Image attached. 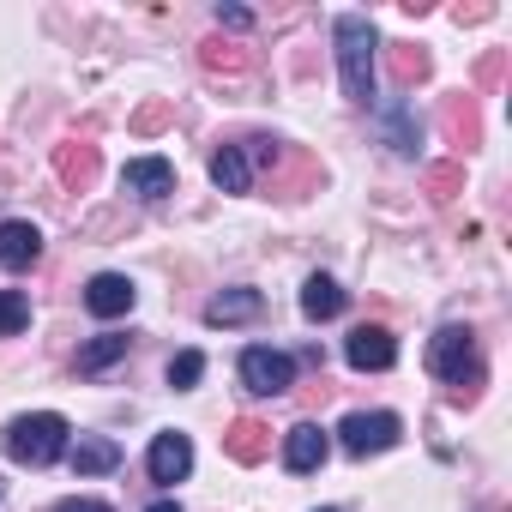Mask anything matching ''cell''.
Wrapping results in <instances>:
<instances>
[{"label":"cell","instance_id":"obj_1","mask_svg":"<svg viewBox=\"0 0 512 512\" xmlns=\"http://www.w3.org/2000/svg\"><path fill=\"white\" fill-rule=\"evenodd\" d=\"M428 368L446 380L452 404H476L482 398V356H476V332L470 326H446L428 350Z\"/></svg>","mask_w":512,"mask_h":512},{"label":"cell","instance_id":"obj_2","mask_svg":"<svg viewBox=\"0 0 512 512\" xmlns=\"http://www.w3.org/2000/svg\"><path fill=\"white\" fill-rule=\"evenodd\" d=\"M332 37H338V73H344V97H350V103H374V49H380L374 25H368L362 13H344V19L332 25Z\"/></svg>","mask_w":512,"mask_h":512},{"label":"cell","instance_id":"obj_3","mask_svg":"<svg viewBox=\"0 0 512 512\" xmlns=\"http://www.w3.org/2000/svg\"><path fill=\"white\" fill-rule=\"evenodd\" d=\"M0 452H7L13 464H31V470H43V464H55V458L67 452V422H61L55 410L19 416V422H7V434H0Z\"/></svg>","mask_w":512,"mask_h":512},{"label":"cell","instance_id":"obj_4","mask_svg":"<svg viewBox=\"0 0 512 512\" xmlns=\"http://www.w3.org/2000/svg\"><path fill=\"white\" fill-rule=\"evenodd\" d=\"M398 434H404V422H398L392 410H356V416H344V428H338L344 452H356V458L398 446Z\"/></svg>","mask_w":512,"mask_h":512},{"label":"cell","instance_id":"obj_5","mask_svg":"<svg viewBox=\"0 0 512 512\" xmlns=\"http://www.w3.org/2000/svg\"><path fill=\"white\" fill-rule=\"evenodd\" d=\"M241 380H247V392H260V398H278V392H290V386H296V362H290L284 350H266V344H253V350L241 356Z\"/></svg>","mask_w":512,"mask_h":512},{"label":"cell","instance_id":"obj_6","mask_svg":"<svg viewBox=\"0 0 512 512\" xmlns=\"http://www.w3.org/2000/svg\"><path fill=\"white\" fill-rule=\"evenodd\" d=\"M344 356H350V368H362V374H386V368L398 362V338H392L386 326H356L350 344H344Z\"/></svg>","mask_w":512,"mask_h":512},{"label":"cell","instance_id":"obj_7","mask_svg":"<svg viewBox=\"0 0 512 512\" xmlns=\"http://www.w3.org/2000/svg\"><path fill=\"white\" fill-rule=\"evenodd\" d=\"M133 302H139V290H133L121 272H97V278L85 284V308H91L97 320H121V314H133Z\"/></svg>","mask_w":512,"mask_h":512},{"label":"cell","instance_id":"obj_8","mask_svg":"<svg viewBox=\"0 0 512 512\" xmlns=\"http://www.w3.org/2000/svg\"><path fill=\"white\" fill-rule=\"evenodd\" d=\"M37 260H43V235H37V223H25V217L0 223V266H7V272H31Z\"/></svg>","mask_w":512,"mask_h":512},{"label":"cell","instance_id":"obj_9","mask_svg":"<svg viewBox=\"0 0 512 512\" xmlns=\"http://www.w3.org/2000/svg\"><path fill=\"white\" fill-rule=\"evenodd\" d=\"M223 452H229L235 464H260V458H272V428H266L260 416H235V422L223 428Z\"/></svg>","mask_w":512,"mask_h":512},{"label":"cell","instance_id":"obj_10","mask_svg":"<svg viewBox=\"0 0 512 512\" xmlns=\"http://www.w3.org/2000/svg\"><path fill=\"white\" fill-rule=\"evenodd\" d=\"M326 452H332V440H326V428H320V422H296V428L284 434V464H290L296 476L320 470V464H326Z\"/></svg>","mask_w":512,"mask_h":512},{"label":"cell","instance_id":"obj_11","mask_svg":"<svg viewBox=\"0 0 512 512\" xmlns=\"http://www.w3.org/2000/svg\"><path fill=\"white\" fill-rule=\"evenodd\" d=\"M440 127H446V139L458 145V151H476L482 145V109H476V97H446L440 103Z\"/></svg>","mask_w":512,"mask_h":512},{"label":"cell","instance_id":"obj_12","mask_svg":"<svg viewBox=\"0 0 512 512\" xmlns=\"http://www.w3.org/2000/svg\"><path fill=\"white\" fill-rule=\"evenodd\" d=\"M145 464H151V482H181L193 470V440L187 434H157Z\"/></svg>","mask_w":512,"mask_h":512},{"label":"cell","instance_id":"obj_13","mask_svg":"<svg viewBox=\"0 0 512 512\" xmlns=\"http://www.w3.org/2000/svg\"><path fill=\"white\" fill-rule=\"evenodd\" d=\"M55 175H61V187L85 193V187L97 181V145H85V139H67V145H55Z\"/></svg>","mask_w":512,"mask_h":512},{"label":"cell","instance_id":"obj_14","mask_svg":"<svg viewBox=\"0 0 512 512\" xmlns=\"http://www.w3.org/2000/svg\"><path fill=\"white\" fill-rule=\"evenodd\" d=\"M121 181H127L139 199H169V193H175V169H169L163 157H133Z\"/></svg>","mask_w":512,"mask_h":512},{"label":"cell","instance_id":"obj_15","mask_svg":"<svg viewBox=\"0 0 512 512\" xmlns=\"http://www.w3.org/2000/svg\"><path fill=\"white\" fill-rule=\"evenodd\" d=\"M211 181H217L223 193H247V187H253L247 151H241V145H217V151H211Z\"/></svg>","mask_w":512,"mask_h":512},{"label":"cell","instance_id":"obj_16","mask_svg":"<svg viewBox=\"0 0 512 512\" xmlns=\"http://www.w3.org/2000/svg\"><path fill=\"white\" fill-rule=\"evenodd\" d=\"M302 314H308V320H338V314H344V290H338L326 272H314V278L302 284Z\"/></svg>","mask_w":512,"mask_h":512},{"label":"cell","instance_id":"obj_17","mask_svg":"<svg viewBox=\"0 0 512 512\" xmlns=\"http://www.w3.org/2000/svg\"><path fill=\"white\" fill-rule=\"evenodd\" d=\"M253 314H260V290H223V296H211V308H205L211 326H241V320H253Z\"/></svg>","mask_w":512,"mask_h":512},{"label":"cell","instance_id":"obj_18","mask_svg":"<svg viewBox=\"0 0 512 512\" xmlns=\"http://www.w3.org/2000/svg\"><path fill=\"white\" fill-rule=\"evenodd\" d=\"M67 458H73L79 476H109V470L121 464V446H115V440H79Z\"/></svg>","mask_w":512,"mask_h":512},{"label":"cell","instance_id":"obj_19","mask_svg":"<svg viewBox=\"0 0 512 512\" xmlns=\"http://www.w3.org/2000/svg\"><path fill=\"white\" fill-rule=\"evenodd\" d=\"M386 61H392V79H398V85H422V79H428V67H434V61H428V49H416V43H392V49H386Z\"/></svg>","mask_w":512,"mask_h":512},{"label":"cell","instance_id":"obj_20","mask_svg":"<svg viewBox=\"0 0 512 512\" xmlns=\"http://www.w3.org/2000/svg\"><path fill=\"white\" fill-rule=\"evenodd\" d=\"M127 356V338H115V332H103V338H91L85 350H79V374H103L109 362H121Z\"/></svg>","mask_w":512,"mask_h":512},{"label":"cell","instance_id":"obj_21","mask_svg":"<svg viewBox=\"0 0 512 512\" xmlns=\"http://www.w3.org/2000/svg\"><path fill=\"white\" fill-rule=\"evenodd\" d=\"M199 67H205V73H241V67H247V49L211 37V43H199Z\"/></svg>","mask_w":512,"mask_h":512},{"label":"cell","instance_id":"obj_22","mask_svg":"<svg viewBox=\"0 0 512 512\" xmlns=\"http://www.w3.org/2000/svg\"><path fill=\"white\" fill-rule=\"evenodd\" d=\"M31 326V302L19 296V290H0V338H13V332H25Z\"/></svg>","mask_w":512,"mask_h":512},{"label":"cell","instance_id":"obj_23","mask_svg":"<svg viewBox=\"0 0 512 512\" xmlns=\"http://www.w3.org/2000/svg\"><path fill=\"white\" fill-rule=\"evenodd\" d=\"M422 181H428V193L446 205V199H458V187H464V169H458V163H434Z\"/></svg>","mask_w":512,"mask_h":512},{"label":"cell","instance_id":"obj_24","mask_svg":"<svg viewBox=\"0 0 512 512\" xmlns=\"http://www.w3.org/2000/svg\"><path fill=\"white\" fill-rule=\"evenodd\" d=\"M199 374H205V356H199V350H181V356L169 362V386H175V392L199 386Z\"/></svg>","mask_w":512,"mask_h":512},{"label":"cell","instance_id":"obj_25","mask_svg":"<svg viewBox=\"0 0 512 512\" xmlns=\"http://www.w3.org/2000/svg\"><path fill=\"white\" fill-rule=\"evenodd\" d=\"M169 115H175V103H145V109L133 115V133H157Z\"/></svg>","mask_w":512,"mask_h":512},{"label":"cell","instance_id":"obj_26","mask_svg":"<svg viewBox=\"0 0 512 512\" xmlns=\"http://www.w3.org/2000/svg\"><path fill=\"white\" fill-rule=\"evenodd\" d=\"M392 145H398L404 157L416 151V133H410V109H392Z\"/></svg>","mask_w":512,"mask_h":512},{"label":"cell","instance_id":"obj_27","mask_svg":"<svg viewBox=\"0 0 512 512\" xmlns=\"http://www.w3.org/2000/svg\"><path fill=\"white\" fill-rule=\"evenodd\" d=\"M217 25H229V31H247V13H241V7H217Z\"/></svg>","mask_w":512,"mask_h":512},{"label":"cell","instance_id":"obj_28","mask_svg":"<svg viewBox=\"0 0 512 512\" xmlns=\"http://www.w3.org/2000/svg\"><path fill=\"white\" fill-rule=\"evenodd\" d=\"M55 512H115V506H103V500H61Z\"/></svg>","mask_w":512,"mask_h":512},{"label":"cell","instance_id":"obj_29","mask_svg":"<svg viewBox=\"0 0 512 512\" xmlns=\"http://www.w3.org/2000/svg\"><path fill=\"white\" fill-rule=\"evenodd\" d=\"M500 67H506V61H500V55H488V61L476 67V79H482V85H494V79H500Z\"/></svg>","mask_w":512,"mask_h":512},{"label":"cell","instance_id":"obj_30","mask_svg":"<svg viewBox=\"0 0 512 512\" xmlns=\"http://www.w3.org/2000/svg\"><path fill=\"white\" fill-rule=\"evenodd\" d=\"M151 512H181V506H175V500H157V506H151Z\"/></svg>","mask_w":512,"mask_h":512},{"label":"cell","instance_id":"obj_31","mask_svg":"<svg viewBox=\"0 0 512 512\" xmlns=\"http://www.w3.org/2000/svg\"><path fill=\"white\" fill-rule=\"evenodd\" d=\"M314 512H338V506H314Z\"/></svg>","mask_w":512,"mask_h":512}]
</instances>
